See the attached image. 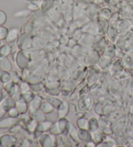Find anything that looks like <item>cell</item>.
<instances>
[{"label":"cell","instance_id":"obj_1","mask_svg":"<svg viewBox=\"0 0 133 147\" xmlns=\"http://www.w3.org/2000/svg\"><path fill=\"white\" fill-rule=\"evenodd\" d=\"M15 31H15L14 29L11 30V32H9V34L7 37V41L11 42V41H13V40L16 38V33L15 32Z\"/></svg>","mask_w":133,"mask_h":147},{"label":"cell","instance_id":"obj_3","mask_svg":"<svg viewBox=\"0 0 133 147\" xmlns=\"http://www.w3.org/2000/svg\"><path fill=\"white\" fill-rule=\"evenodd\" d=\"M7 29L3 27H0V39H3L6 37Z\"/></svg>","mask_w":133,"mask_h":147},{"label":"cell","instance_id":"obj_2","mask_svg":"<svg viewBox=\"0 0 133 147\" xmlns=\"http://www.w3.org/2000/svg\"><path fill=\"white\" fill-rule=\"evenodd\" d=\"M6 14L3 11H0V25H3L6 22Z\"/></svg>","mask_w":133,"mask_h":147}]
</instances>
